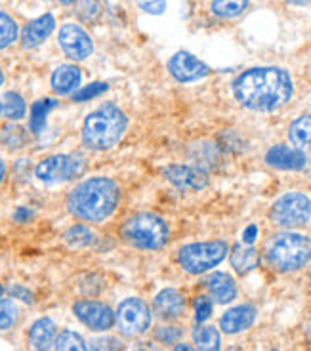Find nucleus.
Masks as SVG:
<instances>
[{
  "label": "nucleus",
  "instance_id": "12",
  "mask_svg": "<svg viewBox=\"0 0 311 351\" xmlns=\"http://www.w3.org/2000/svg\"><path fill=\"white\" fill-rule=\"evenodd\" d=\"M169 71L174 79L178 80V82H184V84L203 80L210 75V67L205 62H201L193 53L184 52V50L176 52L170 58Z\"/></svg>",
  "mask_w": 311,
  "mask_h": 351
},
{
  "label": "nucleus",
  "instance_id": "13",
  "mask_svg": "<svg viewBox=\"0 0 311 351\" xmlns=\"http://www.w3.org/2000/svg\"><path fill=\"white\" fill-rule=\"evenodd\" d=\"M164 178L182 191H201L208 185V176L199 168L187 165H169L162 170Z\"/></svg>",
  "mask_w": 311,
  "mask_h": 351
},
{
  "label": "nucleus",
  "instance_id": "5",
  "mask_svg": "<svg viewBox=\"0 0 311 351\" xmlns=\"http://www.w3.org/2000/svg\"><path fill=\"white\" fill-rule=\"evenodd\" d=\"M267 260L279 271H296L311 260V241L300 233H279L267 243Z\"/></svg>",
  "mask_w": 311,
  "mask_h": 351
},
{
  "label": "nucleus",
  "instance_id": "3",
  "mask_svg": "<svg viewBox=\"0 0 311 351\" xmlns=\"http://www.w3.org/2000/svg\"><path fill=\"white\" fill-rule=\"evenodd\" d=\"M128 119L125 111L115 104H103L84 119L82 124V143L92 151L113 149L123 140Z\"/></svg>",
  "mask_w": 311,
  "mask_h": 351
},
{
  "label": "nucleus",
  "instance_id": "29",
  "mask_svg": "<svg viewBox=\"0 0 311 351\" xmlns=\"http://www.w3.org/2000/svg\"><path fill=\"white\" fill-rule=\"evenodd\" d=\"M65 241L73 246H90L96 241V233L86 226H73L71 229L65 231Z\"/></svg>",
  "mask_w": 311,
  "mask_h": 351
},
{
  "label": "nucleus",
  "instance_id": "14",
  "mask_svg": "<svg viewBox=\"0 0 311 351\" xmlns=\"http://www.w3.org/2000/svg\"><path fill=\"white\" fill-rule=\"evenodd\" d=\"M55 29V18L52 14H42L40 18L29 21L21 31V46L27 50H33L45 43Z\"/></svg>",
  "mask_w": 311,
  "mask_h": 351
},
{
  "label": "nucleus",
  "instance_id": "25",
  "mask_svg": "<svg viewBox=\"0 0 311 351\" xmlns=\"http://www.w3.org/2000/svg\"><path fill=\"white\" fill-rule=\"evenodd\" d=\"M250 0H212V14L218 18L232 19L249 8Z\"/></svg>",
  "mask_w": 311,
  "mask_h": 351
},
{
  "label": "nucleus",
  "instance_id": "27",
  "mask_svg": "<svg viewBox=\"0 0 311 351\" xmlns=\"http://www.w3.org/2000/svg\"><path fill=\"white\" fill-rule=\"evenodd\" d=\"M55 351H96L84 342V338L80 334L73 332V330H63L58 338H55Z\"/></svg>",
  "mask_w": 311,
  "mask_h": 351
},
{
  "label": "nucleus",
  "instance_id": "41",
  "mask_svg": "<svg viewBox=\"0 0 311 351\" xmlns=\"http://www.w3.org/2000/svg\"><path fill=\"white\" fill-rule=\"evenodd\" d=\"M288 4H294V6H306L310 0H286Z\"/></svg>",
  "mask_w": 311,
  "mask_h": 351
},
{
  "label": "nucleus",
  "instance_id": "34",
  "mask_svg": "<svg viewBox=\"0 0 311 351\" xmlns=\"http://www.w3.org/2000/svg\"><path fill=\"white\" fill-rule=\"evenodd\" d=\"M157 338L162 340V343H176L182 338V330L178 326H160L157 330Z\"/></svg>",
  "mask_w": 311,
  "mask_h": 351
},
{
  "label": "nucleus",
  "instance_id": "16",
  "mask_svg": "<svg viewBox=\"0 0 311 351\" xmlns=\"http://www.w3.org/2000/svg\"><path fill=\"white\" fill-rule=\"evenodd\" d=\"M82 82V71L75 63H63L52 73V90L58 96H69L77 92Z\"/></svg>",
  "mask_w": 311,
  "mask_h": 351
},
{
  "label": "nucleus",
  "instance_id": "20",
  "mask_svg": "<svg viewBox=\"0 0 311 351\" xmlns=\"http://www.w3.org/2000/svg\"><path fill=\"white\" fill-rule=\"evenodd\" d=\"M206 289L210 290L218 304H229L237 298V285L227 273H212L206 279Z\"/></svg>",
  "mask_w": 311,
  "mask_h": 351
},
{
  "label": "nucleus",
  "instance_id": "37",
  "mask_svg": "<svg viewBox=\"0 0 311 351\" xmlns=\"http://www.w3.org/2000/svg\"><path fill=\"white\" fill-rule=\"evenodd\" d=\"M14 296H21V300L23 302H27V304H31L33 302V296H31V292H27V290L19 289V287H12V290H10Z\"/></svg>",
  "mask_w": 311,
  "mask_h": 351
},
{
  "label": "nucleus",
  "instance_id": "31",
  "mask_svg": "<svg viewBox=\"0 0 311 351\" xmlns=\"http://www.w3.org/2000/svg\"><path fill=\"white\" fill-rule=\"evenodd\" d=\"M107 90L105 82H92V84H86V88H80L73 94V99L75 101H86V99H92V97L103 94Z\"/></svg>",
  "mask_w": 311,
  "mask_h": 351
},
{
  "label": "nucleus",
  "instance_id": "4",
  "mask_svg": "<svg viewBox=\"0 0 311 351\" xmlns=\"http://www.w3.org/2000/svg\"><path fill=\"white\" fill-rule=\"evenodd\" d=\"M123 237L136 248L160 250L169 243L170 229L164 219L153 212H140L126 219L123 226Z\"/></svg>",
  "mask_w": 311,
  "mask_h": 351
},
{
  "label": "nucleus",
  "instance_id": "24",
  "mask_svg": "<svg viewBox=\"0 0 311 351\" xmlns=\"http://www.w3.org/2000/svg\"><path fill=\"white\" fill-rule=\"evenodd\" d=\"M0 101H2V114L10 121H21L27 114L25 99L18 92H6Z\"/></svg>",
  "mask_w": 311,
  "mask_h": 351
},
{
  "label": "nucleus",
  "instance_id": "7",
  "mask_svg": "<svg viewBox=\"0 0 311 351\" xmlns=\"http://www.w3.org/2000/svg\"><path fill=\"white\" fill-rule=\"evenodd\" d=\"M269 218L279 228L293 229L306 226L311 218V199L300 191L283 195L273 202Z\"/></svg>",
  "mask_w": 311,
  "mask_h": 351
},
{
  "label": "nucleus",
  "instance_id": "35",
  "mask_svg": "<svg viewBox=\"0 0 311 351\" xmlns=\"http://www.w3.org/2000/svg\"><path fill=\"white\" fill-rule=\"evenodd\" d=\"M140 6L143 8V12L147 14H153V16H159L166 10V0H147V2H140Z\"/></svg>",
  "mask_w": 311,
  "mask_h": 351
},
{
  "label": "nucleus",
  "instance_id": "15",
  "mask_svg": "<svg viewBox=\"0 0 311 351\" xmlns=\"http://www.w3.org/2000/svg\"><path fill=\"white\" fill-rule=\"evenodd\" d=\"M266 162L279 170H302L306 167V155L288 145H273L267 151Z\"/></svg>",
  "mask_w": 311,
  "mask_h": 351
},
{
  "label": "nucleus",
  "instance_id": "33",
  "mask_svg": "<svg viewBox=\"0 0 311 351\" xmlns=\"http://www.w3.org/2000/svg\"><path fill=\"white\" fill-rule=\"evenodd\" d=\"M210 315H212V302H210V298L199 296L195 300V319L199 323H205Z\"/></svg>",
  "mask_w": 311,
  "mask_h": 351
},
{
  "label": "nucleus",
  "instance_id": "10",
  "mask_svg": "<svg viewBox=\"0 0 311 351\" xmlns=\"http://www.w3.org/2000/svg\"><path fill=\"white\" fill-rule=\"evenodd\" d=\"M60 46L73 62H84L94 53V43L90 35L77 23H63L58 33Z\"/></svg>",
  "mask_w": 311,
  "mask_h": 351
},
{
  "label": "nucleus",
  "instance_id": "22",
  "mask_svg": "<svg viewBox=\"0 0 311 351\" xmlns=\"http://www.w3.org/2000/svg\"><path fill=\"white\" fill-rule=\"evenodd\" d=\"M260 263V252L250 245H237L232 252V265L239 275L256 269Z\"/></svg>",
  "mask_w": 311,
  "mask_h": 351
},
{
  "label": "nucleus",
  "instance_id": "8",
  "mask_svg": "<svg viewBox=\"0 0 311 351\" xmlns=\"http://www.w3.org/2000/svg\"><path fill=\"white\" fill-rule=\"evenodd\" d=\"M84 157L82 155H52L42 158L35 168V176L45 184H62L79 178L84 170Z\"/></svg>",
  "mask_w": 311,
  "mask_h": 351
},
{
  "label": "nucleus",
  "instance_id": "43",
  "mask_svg": "<svg viewBox=\"0 0 311 351\" xmlns=\"http://www.w3.org/2000/svg\"><path fill=\"white\" fill-rule=\"evenodd\" d=\"M60 2H62L63 6H69V4H73L75 0H60Z\"/></svg>",
  "mask_w": 311,
  "mask_h": 351
},
{
  "label": "nucleus",
  "instance_id": "30",
  "mask_svg": "<svg viewBox=\"0 0 311 351\" xmlns=\"http://www.w3.org/2000/svg\"><path fill=\"white\" fill-rule=\"evenodd\" d=\"M18 319V309L12 300L0 298V330H8Z\"/></svg>",
  "mask_w": 311,
  "mask_h": 351
},
{
  "label": "nucleus",
  "instance_id": "46",
  "mask_svg": "<svg viewBox=\"0 0 311 351\" xmlns=\"http://www.w3.org/2000/svg\"><path fill=\"white\" fill-rule=\"evenodd\" d=\"M0 117H2V101H0Z\"/></svg>",
  "mask_w": 311,
  "mask_h": 351
},
{
  "label": "nucleus",
  "instance_id": "32",
  "mask_svg": "<svg viewBox=\"0 0 311 351\" xmlns=\"http://www.w3.org/2000/svg\"><path fill=\"white\" fill-rule=\"evenodd\" d=\"M99 8H101V4H99V0H79V16L84 21H92V19L98 18Z\"/></svg>",
  "mask_w": 311,
  "mask_h": 351
},
{
  "label": "nucleus",
  "instance_id": "26",
  "mask_svg": "<svg viewBox=\"0 0 311 351\" xmlns=\"http://www.w3.org/2000/svg\"><path fill=\"white\" fill-rule=\"evenodd\" d=\"M193 340L199 351H222L220 350V332L214 326H197Z\"/></svg>",
  "mask_w": 311,
  "mask_h": 351
},
{
  "label": "nucleus",
  "instance_id": "38",
  "mask_svg": "<svg viewBox=\"0 0 311 351\" xmlns=\"http://www.w3.org/2000/svg\"><path fill=\"white\" fill-rule=\"evenodd\" d=\"M29 218H33V212L29 210V208H23V206H21V208L16 212V219H18V221H27Z\"/></svg>",
  "mask_w": 311,
  "mask_h": 351
},
{
  "label": "nucleus",
  "instance_id": "9",
  "mask_svg": "<svg viewBox=\"0 0 311 351\" xmlns=\"http://www.w3.org/2000/svg\"><path fill=\"white\" fill-rule=\"evenodd\" d=\"M115 323L125 336H140L151 326V309L140 298H126L116 309Z\"/></svg>",
  "mask_w": 311,
  "mask_h": 351
},
{
  "label": "nucleus",
  "instance_id": "36",
  "mask_svg": "<svg viewBox=\"0 0 311 351\" xmlns=\"http://www.w3.org/2000/svg\"><path fill=\"white\" fill-rule=\"evenodd\" d=\"M256 235H258V228L252 223V226H249V228L245 229V233H242V243H245V245H252V243L256 241Z\"/></svg>",
  "mask_w": 311,
  "mask_h": 351
},
{
  "label": "nucleus",
  "instance_id": "21",
  "mask_svg": "<svg viewBox=\"0 0 311 351\" xmlns=\"http://www.w3.org/2000/svg\"><path fill=\"white\" fill-rule=\"evenodd\" d=\"M288 138L294 149H298L303 155H311V114H302L290 124Z\"/></svg>",
  "mask_w": 311,
  "mask_h": 351
},
{
  "label": "nucleus",
  "instance_id": "11",
  "mask_svg": "<svg viewBox=\"0 0 311 351\" xmlns=\"http://www.w3.org/2000/svg\"><path fill=\"white\" fill-rule=\"evenodd\" d=\"M73 311L82 325L96 332H105L115 325V311L98 300H80L73 306Z\"/></svg>",
  "mask_w": 311,
  "mask_h": 351
},
{
  "label": "nucleus",
  "instance_id": "18",
  "mask_svg": "<svg viewBox=\"0 0 311 351\" xmlns=\"http://www.w3.org/2000/svg\"><path fill=\"white\" fill-rule=\"evenodd\" d=\"M256 321V307L252 306H237L225 311L220 319V326L223 332L237 334L247 330Z\"/></svg>",
  "mask_w": 311,
  "mask_h": 351
},
{
  "label": "nucleus",
  "instance_id": "2",
  "mask_svg": "<svg viewBox=\"0 0 311 351\" xmlns=\"http://www.w3.org/2000/svg\"><path fill=\"white\" fill-rule=\"evenodd\" d=\"M121 204V187L115 180L94 176L80 182L67 197V208L80 221L101 223L111 218Z\"/></svg>",
  "mask_w": 311,
  "mask_h": 351
},
{
  "label": "nucleus",
  "instance_id": "47",
  "mask_svg": "<svg viewBox=\"0 0 311 351\" xmlns=\"http://www.w3.org/2000/svg\"><path fill=\"white\" fill-rule=\"evenodd\" d=\"M229 351H240V350H237V348H232V350H229Z\"/></svg>",
  "mask_w": 311,
  "mask_h": 351
},
{
  "label": "nucleus",
  "instance_id": "45",
  "mask_svg": "<svg viewBox=\"0 0 311 351\" xmlns=\"http://www.w3.org/2000/svg\"><path fill=\"white\" fill-rule=\"evenodd\" d=\"M2 292H4V289H2V285H0V298H2Z\"/></svg>",
  "mask_w": 311,
  "mask_h": 351
},
{
  "label": "nucleus",
  "instance_id": "40",
  "mask_svg": "<svg viewBox=\"0 0 311 351\" xmlns=\"http://www.w3.org/2000/svg\"><path fill=\"white\" fill-rule=\"evenodd\" d=\"M174 351H197V350H193L189 343H178V346L174 348Z\"/></svg>",
  "mask_w": 311,
  "mask_h": 351
},
{
  "label": "nucleus",
  "instance_id": "44",
  "mask_svg": "<svg viewBox=\"0 0 311 351\" xmlns=\"http://www.w3.org/2000/svg\"><path fill=\"white\" fill-rule=\"evenodd\" d=\"M2 84H4V71L0 69V86H2Z\"/></svg>",
  "mask_w": 311,
  "mask_h": 351
},
{
  "label": "nucleus",
  "instance_id": "39",
  "mask_svg": "<svg viewBox=\"0 0 311 351\" xmlns=\"http://www.w3.org/2000/svg\"><path fill=\"white\" fill-rule=\"evenodd\" d=\"M136 351H159V350H157V348H155L153 343L142 342L140 346H138V350H136Z\"/></svg>",
  "mask_w": 311,
  "mask_h": 351
},
{
  "label": "nucleus",
  "instance_id": "6",
  "mask_svg": "<svg viewBox=\"0 0 311 351\" xmlns=\"http://www.w3.org/2000/svg\"><path fill=\"white\" fill-rule=\"evenodd\" d=\"M227 243L223 241H208V243H191L179 248L178 262L187 273L201 275L216 267L227 256Z\"/></svg>",
  "mask_w": 311,
  "mask_h": 351
},
{
  "label": "nucleus",
  "instance_id": "42",
  "mask_svg": "<svg viewBox=\"0 0 311 351\" xmlns=\"http://www.w3.org/2000/svg\"><path fill=\"white\" fill-rule=\"evenodd\" d=\"M4 176H6V165H4V160H0V184L4 180Z\"/></svg>",
  "mask_w": 311,
  "mask_h": 351
},
{
  "label": "nucleus",
  "instance_id": "19",
  "mask_svg": "<svg viewBox=\"0 0 311 351\" xmlns=\"http://www.w3.org/2000/svg\"><path fill=\"white\" fill-rule=\"evenodd\" d=\"M55 323L48 317H42L33 323L29 330V343L35 351H50L55 343Z\"/></svg>",
  "mask_w": 311,
  "mask_h": 351
},
{
  "label": "nucleus",
  "instance_id": "28",
  "mask_svg": "<svg viewBox=\"0 0 311 351\" xmlns=\"http://www.w3.org/2000/svg\"><path fill=\"white\" fill-rule=\"evenodd\" d=\"M18 23L6 12H0V50L8 48L18 40Z\"/></svg>",
  "mask_w": 311,
  "mask_h": 351
},
{
  "label": "nucleus",
  "instance_id": "17",
  "mask_svg": "<svg viewBox=\"0 0 311 351\" xmlns=\"http://www.w3.org/2000/svg\"><path fill=\"white\" fill-rule=\"evenodd\" d=\"M153 309L160 319H178L186 309V298L179 290L164 289L157 294Z\"/></svg>",
  "mask_w": 311,
  "mask_h": 351
},
{
  "label": "nucleus",
  "instance_id": "23",
  "mask_svg": "<svg viewBox=\"0 0 311 351\" xmlns=\"http://www.w3.org/2000/svg\"><path fill=\"white\" fill-rule=\"evenodd\" d=\"M55 107H58V99H50V97H42V99L35 101L31 107V130L35 134H40L45 130L46 119Z\"/></svg>",
  "mask_w": 311,
  "mask_h": 351
},
{
  "label": "nucleus",
  "instance_id": "1",
  "mask_svg": "<svg viewBox=\"0 0 311 351\" xmlns=\"http://www.w3.org/2000/svg\"><path fill=\"white\" fill-rule=\"evenodd\" d=\"M233 94L247 109L269 113L290 101L294 84L288 71L281 67H254L237 77Z\"/></svg>",
  "mask_w": 311,
  "mask_h": 351
}]
</instances>
